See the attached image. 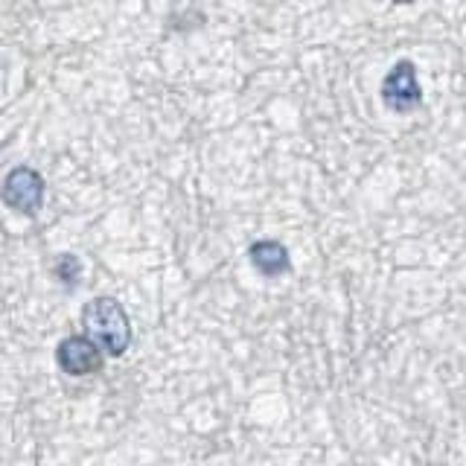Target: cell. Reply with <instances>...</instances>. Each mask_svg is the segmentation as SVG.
<instances>
[{
    "mask_svg": "<svg viewBox=\"0 0 466 466\" xmlns=\"http://www.w3.org/2000/svg\"><path fill=\"white\" fill-rule=\"evenodd\" d=\"M382 102L397 114H408L420 108L422 102V87L417 79V67L411 62H397L382 82Z\"/></svg>",
    "mask_w": 466,
    "mask_h": 466,
    "instance_id": "cell-2",
    "label": "cell"
},
{
    "mask_svg": "<svg viewBox=\"0 0 466 466\" xmlns=\"http://www.w3.org/2000/svg\"><path fill=\"white\" fill-rule=\"evenodd\" d=\"M56 361L67 376H91L102 368V353L87 335H70L58 344Z\"/></svg>",
    "mask_w": 466,
    "mask_h": 466,
    "instance_id": "cell-4",
    "label": "cell"
},
{
    "mask_svg": "<svg viewBox=\"0 0 466 466\" xmlns=\"http://www.w3.org/2000/svg\"><path fill=\"white\" fill-rule=\"evenodd\" d=\"M0 196H4L6 208L26 213V216H35L38 208H41V201H44V178L35 169L18 167L4 178V189H0Z\"/></svg>",
    "mask_w": 466,
    "mask_h": 466,
    "instance_id": "cell-3",
    "label": "cell"
},
{
    "mask_svg": "<svg viewBox=\"0 0 466 466\" xmlns=\"http://www.w3.org/2000/svg\"><path fill=\"white\" fill-rule=\"evenodd\" d=\"M56 277L62 280L65 286H76L79 283V277H82V262H79V257H73V254H65V257H58V262H56Z\"/></svg>",
    "mask_w": 466,
    "mask_h": 466,
    "instance_id": "cell-6",
    "label": "cell"
},
{
    "mask_svg": "<svg viewBox=\"0 0 466 466\" xmlns=\"http://www.w3.org/2000/svg\"><path fill=\"white\" fill-rule=\"evenodd\" d=\"M248 257H251L254 268L266 277H280L289 271V251L283 242L277 239H257L251 248H248Z\"/></svg>",
    "mask_w": 466,
    "mask_h": 466,
    "instance_id": "cell-5",
    "label": "cell"
},
{
    "mask_svg": "<svg viewBox=\"0 0 466 466\" xmlns=\"http://www.w3.org/2000/svg\"><path fill=\"white\" fill-rule=\"evenodd\" d=\"M82 327L85 335L108 356H123L131 344V327L128 315L114 298H94L82 309Z\"/></svg>",
    "mask_w": 466,
    "mask_h": 466,
    "instance_id": "cell-1",
    "label": "cell"
}]
</instances>
